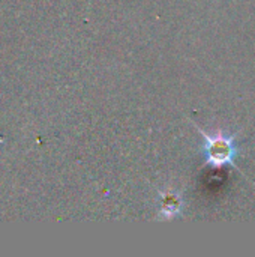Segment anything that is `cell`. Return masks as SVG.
Returning <instances> with one entry per match:
<instances>
[{
  "label": "cell",
  "mask_w": 255,
  "mask_h": 257,
  "mask_svg": "<svg viewBox=\"0 0 255 257\" xmlns=\"http://www.w3.org/2000/svg\"><path fill=\"white\" fill-rule=\"evenodd\" d=\"M191 123L201 136L200 152H201L206 167H209L212 170L233 167V169L239 170L246 178V175L236 164V160L240 155V149H239V143H237L239 133H230L222 128L206 130V128H201L194 120H191Z\"/></svg>",
  "instance_id": "cell-1"
},
{
  "label": "cell",
  "mask_w": 255,
  "mask_h": 257,
  "mask_svg": "<svg viewBox=\"0 0 255 257\" xmlns=\"http://www.w3.org/2000/svg\"><path fill=\"white\" fill-rule=\"evenodd\" d=\"M158 197H159V206L156 211V220L173 221L182 215L185 203L179 191L173 188H159Z\"/></svg>",
  "instance_id": "cell-2"
}]
</instances>
